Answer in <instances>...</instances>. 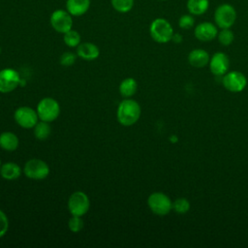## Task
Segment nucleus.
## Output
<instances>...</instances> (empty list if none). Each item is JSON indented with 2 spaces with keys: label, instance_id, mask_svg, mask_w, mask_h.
Returning a JSON list of instances; mask_svg holds the SVG:
<instances>
[{
  "label": "nucleus",
  "instance_id": "nucleus-1",
  "mask_svg": "<svg viewBox=\"0 0 248 248\" xmlns=\"http://www.w3.org/2000/svg\"><path fill=\"white\" fill-rule=\"evenodd\" d=\"M141 108L140 104L133 99H125L118 105L116 117L117 121L123 126L134 125L140 117Z\"/></svg>",
  "mask_w": 248,
  "mask_h": 248
},
{
  "label": "nucleus",
  "instance_id": "nucleus-2",
  "mask_svg": "<svg viewBox=\"0 0 248 248\" xmlns=\"http://www.w3.org/2000/svg\"><path fill=\"white\" fill-rule=\"evenodd\" d=\"M173 33L171 24L164 17H157L150 23L149 34L156 43L167 44L170 42Z\"/></svg>",
  "mask_w": 248,
  "mask_h": 248
},
{
  "label": "nucleus",
  "instance_id": "nucleus-3",
  "mask_svg": "<svg viewBox=\"0 0 248 248\" xmlns=\"http://www.w3.org/2000/svg\"><path fill=\"white\" fill-rule=\"evenodd\" d=\"M236 11L229 3L220 4L214 12V23L220 29L231 28L236 20Z\"/></svg>",
  "mask_w": 248,
  "mask_h": 248
},
{
  "label": "nucleus",
  "instance_id": "nucleus-4",
  "mask_svg": "<svg viewBox=\"0 0 248 248\" xmlns=\"http://www.w3.org/2000/svg\"><path fill=\"white\" fill-rule=\"evenodd\" d=\"M36 110L40 120L52 122L60 114V106L55 99L46 97L38 103Z\"/></svg>",
  "mask_w": 248,
  "mask_h": 248
},
{
  "label": "nucleus",
  "instance_id": "nucleus-5",
  "mask_svg": "<svg viewBox=\"0 0 248 248\" xmlns=\"http://www.w3.org/2000/svg\"><path fill=\"white\" fill-rule=\"evenodd\" d=\"M149 209L156 215L165 216L172 210V202L163 192H154L147 199Z\"/></svg>",
  "mask_w": 248,
  "mask_h": 248
},
{
  "label": "nucleus",
  "instance_id": "nucleus-6",
  "mask_svg": "<svg viewBox=\"0 0 248 248\" xmlns=\"http://www.w3.org/2000/svg\"><path fill=\"white\" fill-rule=\"evenodd\" d=\"M51 27L58 33L64 34L73 28V16L64 9H57L52 12L49 17Z\"/></svg>",
  "mask_w": 248,
  "mask_h": 248
},
{
  "label": "nucleus",
  "instance_id": "nucleus-7",
  "mask_svg": "<svg viewBox=\"0 0 248 248\" xmlns=\"http://www.w3.org/2000/svg\"><path fill=\"white\" fill-rule=\"evenodd\" d=\"M23 172L30 179L43 180L48 176L49 167L41 159H30L25 163Z\"/></svg>",
  "mask_w": 248,
  "mask_h": 248
},
{
  "label": "nucleus",
  "instance_id": "nucleus-8",
  "mask_svg": "<svg viewBox=\"0 0 248 248\" xmlns=\"http://www.w3.org/2000/svg\"><path fill=\"white\" fill-rule=\"evenodd\" d=\"M90 207L88 196L81 191L74 192L68 200V208L72 215L83 216Z\"/></svg>",
  "mask_w": 248,
  "mask_h": 248
},
{
  "label": "nucleus",
  "instance_id": "nucleus-9",
  "mask_svg": "<svg viewBox=\"0 0 248 248\" xmlns=\"http://www.w3.org/2000/svg\"><path fill=\"white\" fill-rule=\"evenodd\" d=\"M223 86L232 93H238L245 89L247 85L246 77L238 71L228 72L222 77Z\"/></svg>",
  "mask_w": 248,
  "mask_h": 248
},
{
  "label": "nucleus",
  "instance_id": "nucleus-10",
  "mask_svg": "<svg viewBox=\"0 0 248 248\" xmlns=\"http://www.w3.org/2000/svg\"><path fill=\"white\" fill-rule=\"evenodd\" d=\"M14 117L16 124L24 129L34 128L39 122L37 110L27 106L17 108L14 113Z\"/></svg>",
  "mask_w": 248,
  "mask_h": 248
},
{
  "label": "nucleus",
  "instance_id": "nucleus-11",
  "mask_svg": "<svg viewBox=\"0 0 248 248\" xmlns=\"http://www.w3.org/2000/svg\"><path fill=\"white\" fill-rule=\"evenodd\" d=\"M20 84L19 74L12 68H5L0 71V92L10 93Z\"/></svg>",
  "mask_w": 248,
  "mask_h": 248
},
{
  "label": "nucleus",
  "instance_id": "nucleus-12",
  "mask_svg": "<svg viewBox=\"0 0 248 248\" xmlns=\"http://www.w3.org/2000/svg\"><path fill=\"white\" fill-rule=\"evenodd\" d=\"M210 72L216 77H223L229 72L230 59L228 55L222 51L215 52L209 60Z\"/></svg>",
  "mask_w": 248,
  "mask_h": 248
},
{
  "label": "nucleus",
  "instance_id": "nucleus-13",
  "mask_svg": "<svg viewBox=\"0 0 248 248\" xmlns=\"http://www.w3.org/2000/svg\"><path fill=\"white\" fill-rule=\"evenodd\" d=\"M218 27L215 23L209 21H203L199 23L194 29V35L196 39L201 42H210L217 38Z\"/></svg>",
  "mask_w": 248,
  "mask_h": 248
},
{
  "label": "nucleus",
  "instance_id": "nucleus-14",
  "mask_svg": "<svg viewBox=\"0 0 248 248\" xmlns=\"http://www.w3.org/2000/svg\"><path fill=\"white\" fill-rule=\"evenodd\" d=\"M77 55L83 60L92 61L99 57L100 49L95 44L84 42L77 46Z\"/></svg>",
  "mask_w": 248,
  "mask_h": 248
},
{
  "label": "nucleus",
  "instance_id": "nucleus-15",
  "mask_svg": "<svg viewBox=\"0 0 248 248\" xmlns=\"http://www.w3.org/2000/svg\"><path fill=\"white\" fill-rule=\"evenodd\" d=\"M210 57L206 50L202 48H195L188 54V62L195 68H202L209 63Z\"/></svg>",
  "mask_w": 248,
  "mask_h": 248
},
{
  "label": "nucleus",
  "instance_id": "nucleus-16",
  "mask_svg": "<svg viewBox=\"0 0 248 248\" xmlns=\"http://www.w3.org/2000/svg\"><path fill=\"white\" fill-rule=\"evenodd\" d=\"M91 0H66V10L73 16H80L88 12Z\"/></svg>",
  "mask_w": 248,
  "mask_h": 248
},
{
  "label": "nucleus",
  "instance_id": "nucleus-17",
  "mask_svg": "<svg viewBox=\"0 0 248 248\" xmlns=\"http://www.w3.org/2000/svg\"><path fill=\"white\" fill-rule=\"evenodd\" d=\"M21 168L15 162H7L0 168V175L6 180H16L21 174Z\"/></svg>",
  "mask_w": 248,
  "mask_h": 248
},
{
  "label": "nucleus",
  "instance_id": "nucleus-18",
  "mask_svg": "<svg viewBox=\"0 0 248 248\" xmlns=\"http://www.w3.org/2000/svg\"><path fill=\"white\" fill-rule=\"evenodd\" d=\"M19 144L17 136L12 132H3L0 135V147L6 151H15Z\"/></svg>",
  "mask_w": 248,
  "mask_h": 248
},
{
  "label": "nucleus",
  "instance_id": "nucleus-19",
  "mask_svg": "<svg viewBox=\"0 0 248 248\" xmlns=\"http://www.w3.org/2000/svg\"><path fill=\"white\" fill-rule=\"evenodd\" d=\"M189 14L193 16H202L209 8V0H187L186 3Z\"/></svg>",
  "mask_w": 248,
  "mask_h": 248
},
{
  "label": "nucleus",
  "instance_id": "nucleus-20",
  "mask_svg": "<svg viewBox=\"0 0 248 248\" xmlns=\"http://www.w3.org/2000/svg\"><path fill=\"white\" fill-rule=\"evenodd\" d=\"M138 89V82L133 78H126L120 82L119 92L125 98H130L135 95Z\"/></svg>",
  "mask_w": 248,
  "mask_h": 248
},
{
  "label": "nucleus",
  "instance_id": "nucleus-21",
  "mask_svg": "<svg viewBox=\"0 0 248 248\" xmlns=\"http://www.w3.org/2000/svg\"><path fill=\"white\" fill-rule=\"evenodd\" d=\"M33 129H34V136L36 137V139L40 140H46L51 133V127L49 125V122L43 121V120L39 121Z\"/></svg>",
  "mask_w": 248,
  "mask_h": 248
},
{
  "label": "nucleus",
  "instance_id": "nucleus-22",
  "mask_svg": "<svg viewBox=\"0 0 248 248\" xmlns=\"http://www.w3.org/2000/svg\"><path fill=\"white\" fill-rule=\"evenodd\" d=\"M63 41L69 47H77L81 43L80 34L73 28L63 34Z\"/></svg>",
  "mask_w": 248,
  "mask_h": 248
},
{
  "label": "nucleus",
  "instance_id": "nucleus-23",
  "mask_svg": "<svg viewBox=\"0 0 248 248\" xmlns=\"http://www.w3.org/2000/svg\"><path fill=\"white\" fill-rule=\"evenodd\" d=\"M111 7L120 14L129 13L135 4V0H110Z\"/></svg>",
  "mask_w": 248,
  "mask_h": 248
},
{
  "label": "nucleus",
  "instance_id": "nucleus-24",
  "mask_svg": "<svg viewBox=\"0 0 248 248\" xmlns=\"http://www.w3.org/2000/svg\"><path fill=\"white\" fill-rule=\"evenodd\" d=\"M217 39L222 46H228L233 42L234 35H233V32L231 30V28H224L218 32Z\"/></svg>",
  "mask_w": 248,
  "mask_h": 248
},
{
  "label": "nucleus",
  "instance_id": "nucleus-25",
  "mask_svg": "<svg viewBox=\"0 0 248 248\" xmlns=\"http://www.w3.org/2000/svg\"><path fill=\"white\" fill-rule=\"evenodd\" d=\"M190 209V202L185 198H178L172 202V210L178 214H184Z\"/></svg>",
  "mask_w": 248,
  "mask_h": 248
},
{
  "label": "nucleus",
  "instance_id": "nucleus-26",
  "mask_svg": "<svg viewBox=\"0 0 248 248\" xmlns=\"http://www.w3.org/2000/svg\"><path fill=\"white\" fill-rule=\"evenodd\" d=\"M68 227L72 232H78L83 228V220L81 216L72 215V217L69 219Z\"/></svg>",
  "mask_w": 248,
  "mask_h": 248
},
{
  "label": "nucleus",
  "instance_id": "nucleus-27",
  "mask_svg": "<svg viewBox=\"0 0 248 248\" xmlns=\"http://www.w3.org/2000/svg\"><path fill=\"white\" fill-rule=\"evenodd\" d=\"M194 24H195V18L191 14L182 15L178 19V26L184 30L191 29L194 26Z\"/></svg>",
  "mask_w": 248,
  "mask_h": 248
},
{
  "label": "nucleus",
  "instance_id": "nucleus-28",
  "mask_svg": "<svg viewBox=\"0 0 248 248\" xmlns=\"http://www.w3.org/2000/svg\"><path fill=\"white\" fill-rule=\"evenodd\" d=\"M77 54L72 51H65L60 56V64L62 66H72L77 59Z\"/></svg>",
  "mask_w": 248,
  "mask_h": 248
},
{
  "label": "nucleus",
  "instance_id": "nucleus-29",
  "mask_svg": "<svg viewBox=\"0 0 248 248\" xmlns=\"http://www.w3.org/2000/svg\"><path fill=\"white\" fill-rule=\"evenodd\" d=\"M9 229V220L7 215L0 209V237L4 236Z\"/></svg>",
  "mask_w": 248,
  "mask_h": 248
},
{
  "label": "nucleus",
  "instance_id": "nucleus-30",
  "mask_svg": "<svg viewBox=\"0 0 248 248\" xmlns=\"http://www.w3.org/2000/svg\"><path fill=\"white\" fill-rule=\"evenodd\" d=\"M182 40H183V38H182L181 34H179V33H173L172 38H171V41H172L173 43H175V44H180V43L182 42Z\"/></svg>",
  "mask_w": 248,
  "mask_h": 248
},
{
  "label": "nucleus",
  "instance_id": "nucleus-31",
  "mask_svg": "<svg viewBox=\"0 0 248 248\" xmlns=\"http://www.w3.org/2000/svg\"><path fill=\"white\" fill-rule=\"evenodd\" d=\"M1 166H2V164H1V160H0V168H1Z\"/></svg>",
  "mask_w": 248,
  "mask_h": 248
},
{
  "label": "nucleus",
  "instance_id": "nucleus-32",
  "mask_svg": "<svg viewBox=\"0 0 248 248\" xmlns=\"http://www.w3.org/2000/svg\"><path fill=\"white\" fill-rule=\"evenodd\" d=\"M0 54H1V47H0Z\"/></svg>",
  "mask_w": 248,
  "mask_h": 248
},
{
  "label": "nucleus",
  "instance_id": "nucleus-33",
  "mask_svg": "<svg viewBox=\"0 0 248 248\" xmlns=\"http://www.w3.org/2000/svg\"><path fill=\"white\" fill-rule=\"evenodd\" d=\"M160 1H167V0H160Z\"/></svg>",
  "mask_w": 248,
  "mask_h": 248
}]
</instances>
